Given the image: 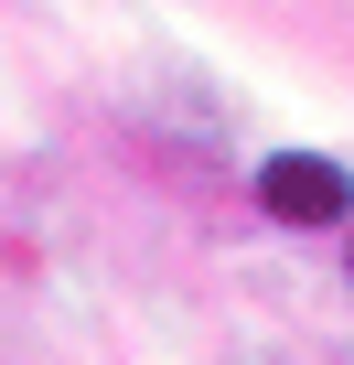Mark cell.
I'll return each instance as SVG.
<instances>
[{
	"mask_svg": "<svg viewBox=\"0 0 354 365\" xmlns=\"http://www.w3.org/2000/svg\"><path fill=\"white\" fill-rule=\"evenodd\" d=\"M258 205L290 215V226H333V215L354 205V182H343L322 150H279V161H258Z\"/></svg>",
	"mask_w": 354,
	"mask_h": 365,
	"instance_id": "1",
	"label": "cell"
}]
</instances>
